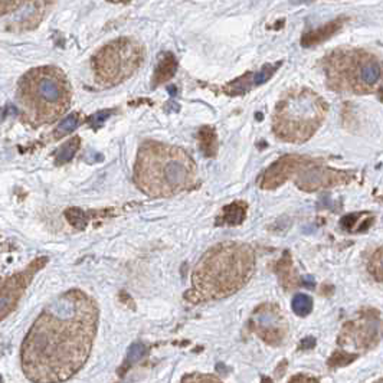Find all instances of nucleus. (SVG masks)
I'll return each instance as SVG.
<instances>
[{
  "label": "nucleus",
  "instance_id": "obj_5",
  "mask_svg": "<svg viewBox=\"0 0 383 383\" xmlns=\"http://www.w3.org/2000/svg\"><path fill=\"white\" fill-rule=\"evenodd\" d=\"M327 114L326 101L308 88L288 91L276 104L272 131L283 142L301 145L315 135Z\"/></svg>",
  "mask_w": 383,
  "mask_h": 383
},
{
  "label": "nucleus",
  "instance_id": "obj_13",
  "mask_svg": "<svg viewBox=\"0 0 383 383\" xmlns=\"http://www.w3.org/2000/svg\"><path fill=\"white\" fill-rule=\"evenodd\" d=\"M347 19L346 18H337L336 20H332L329 23H326L324 26H320L315 30H310L307 33L303 35L301 38V45L304 48H311V47H317L320 44H323L324 41L330 39L333 35H336L344 25Z\"/></svg>",
  "mask_w": 383,
  "mask_h": 383
},
{
  "label": "nucleus",
  "instance_id": "obj_29",
  "mask_svg": "<svg viewBox=\"0 0 383 383\" xmlns=\"http://www.w3.org/2000/svg\"><path fill=\"white\" fill-rule=\"evenodd\" d=\"M380 99L383 101V90H382V92H380Z\"/></svg>",
  "mask_w": 383,
  "mask_h": 383
},
{
  "label": "nucleus",
  "instance_id": "obj_15",
  "mask_svg": "<svg viewBox=\"0 0 383 383\" xmlns=\"http://www.w3.org/2000/svg\"><path fill=\"white\" fill-rule=\"evenodd\" d=\"M247 211H248V205L245 202L235 200L226 207H224L219 222L221 225H229V226L241 225L247 218Z\"/></svg>",
  "mask_w": 383,
  "mask_h": 383
},
{
  "label": "nucleus",
  "instance_id": "obj_20",
  "mask_svg": "<svg viewBox=\"0 0 383 383\" xmlns=\"http://www.w3.org/2000/svg\"><path fill=\"white\" fill-rule=\"evenodd\" d=\"M78 123H80V116L78 114H69L55 130V134L54 137L55 138H62L63 135H66L68 133L74 131L77 127H78Z\"/></svg>",
  "mask_w": 383,
  "mask_h": 383
},
{
  "label": "nucleus",
  "instance_id": "obj_19",
  "mask_svg": "<svg viewBox=\"0 0 383 383\" xmlns=\"http://www.w3.org/2000/svg\"><path fill=\"white\" fill-rule=\"evenodd\" d=\"M276 272L280 274L281 283L286 286V288H293L294 287V271L291 269V261L287 258V254L284 260L278 264Z\"/></svg>",
  "mask_w": 383,
  "mask_h": 383
},
{
  "label": "nucleus",
  "instance_id": "obj_27",
  "mask_svg": "<svg viewBox=\"0 0 383 383\" xmlns=\"http://www.w3.org/2000/svg\"><path fill=\"white\" fill-rule=\"evenodd\" d=\"M317 379H312V377H304V376H296L291 379V382H316Z\"/></svg>",
  "mask_w": 383,
  "mask_h": 383
},
{
  "label": "nucleus",
  "instance_id": "obj_9",
  "mask_svg": "<svg viewBox=\"0 0 383 383\" xmlns=\"http://www.w3.org/2000/svg\"><path fill=\"white\" fill-rule=\"evenodd\" d=\"M56 0H2L4 29L13 33L37 29Z\"/></svg>",
  "mask_w": 383,
  "mask_h": 383
},
{
  "label": "nucleus",
  "instance_id": "obj_25",
  "mask_svg": "<svg viewBox=\"0 0 383 383\" xmlns=\"http://www.w3.org/2000/svg\"><path fill=\"white\" fill-rule=\"evenodd\" d=\"M183 382H218L219 379L218 377H214V376H199V373H195L192 376H185L182 379Z\"/></svg>",
  "mask_w": 383,
  "mask_h": 383
},
{
  "label": "nucleus",
  "instance_id": "obj_22",
  "mask_svg": "<svg viewBox=\"0 0 383 383\" xmlns=\"http://www.w3.org/2000/svg\"><path fill=\"white\" fill-rule=\"evenodd\" d=\"M369 271L377 281H383V248L377 250L369 262Z\"/></svg>",
  "mask_w": 383,
  "mask_h": 383
},
{
  "label": "nucleus",
  "instance_id": "obj_3",
  "mask_svg": "<svg viewBox=\"0 0 383 383\" xmlns=\"http://www.w3.org/2000/svg\"><path fill=\"white\" fill-rule=\"evenodd\" d=\"M196 178L195 160L181 147L150 140L137 152L134 183L147 196H175L192 189Z\"/></svg>",
  "mask_w": 383,
  "mask_h": 383
},
{
  "label": "nucleus",
  "instance_id": "obj_24",
  "mask_svg": "<svg viewBox=\"0 0 383 383\" xmlns=\"http://www.w3.org/2000/svg\"><path fill=\"white\" fill-rule=\"evenodd\" d=\"M113 114V111L111 110H107V111H99V113H97L95 116H92L91 118H90V124L97 130L104 121H106L110 116Z\"/></svg>",
  "mask_w": 383,
  "mask_h": 383
},
{
  "label": "nucleus",
  "instance_id": "obj_14",
  "mask_svg": "<svg viewBox=\"0 0 383 383\" xmlns=\"http://www.w3.org/2000/svg\"><path fill=\"white\" fill-rule=\"evenodd\" d=\"M178 69V61L175 58V55L170 52H164L162 54L159 63L154 69V75H153V87H157L160 84L167 83L169 80L173 78V75L176 74Z\"/></svg>",
  "mask_w": 383,
  "mask_h": 383
},
{
  "label": "nucleus",
  "instance_id": "obj_11",
  "mask_svg": "<svg viewBox=\"0 0 383 383\" xmlns=\"http://www.w3.org/2000/svg\"><path fill=\"white\" fill-rule=\"evenodd\" d=\"M382 336V326L376 316H362L344 324L339 337V344L346 349L370 351L377 344Z\"/></svg>",
  "mask_w": 383,
  "mask_h": 383
},
{
  "label": "nucleus",
  "instance_id": "obj_1",
  "mask_svg": "<svg viewBox=\"0 0 383 383\" xmlns=\"http://www.w3.org/2000/svg\"><path fill=\"white\" fill-rule=\"evenodd\" d=\"M97 303L81 290L51 301L28 332L20 365L30 382H63L87 363L98 330Z\"/></svg>",
  "mask_w": 383,
  "mask_h": 383
},
{
  "label": "nucleus",
  "instance_id": "obj_12",
  "mask_svg": "<svg viewBox=\"0 0 383 383\" xmlns=\"http://www.w3.org/2000/svg\"><path fill=\"white\" fill-rule=\"evenodd\" d=\"M48 260L41 257L30 262L23 271L11 275L2 283V298H0V310H2V319H6L11 312L19 304L20 297L25 290L29 287L30 281L44 265H47Z\"/></svg>",
  "mask_w": 383,
  "mask_h": 383
},
{
  "label": "nucleus",
  "instance_id": "obj_6",
  "mask_svg": "<svg viewBox=\"0 0 383 383\" xmlns=\"http://www.w3.org/2000/svg\"><path fill=\"white\" fill-rule=\"evenodd\" d=\"M327 87L340 94H370L382 81L380 59L358 48H340L323 59Z\"/></svg>",
  "mask_w": 383,
  "mask_h": 383
},
{
  "label": "nucleus",
  "instance_id": "obj_2",
  "mask_svg": "<svg viewBox=\"0 0 383 383\" xmlns=\"http://www.w3.org/2000/svg\"><path fill=\"white\" fill-rule=\"evenodd\" d=\"M255 269L254 250L241 242H221L203 254L192 272L190 303L226 298L245 286Z\"/></svg>",
  "mask_w": 383,
  "mask_h": 383
},
{
  "label": "nucleus",
  "instance_id": "obj_26",
  "mask_svg": "<svg viewBox=\"0 0 383 383\" xmlns=\"http://www.w3.org/2000/svg\"><path fill=\"white\" fill-rule=\"evenodd\" d=\"M316 344V340H315V337H305L304 339V341L301 343V349H311V347L312 346H315Z\"/></svg>",
  "mask_w": 383,
  "mask_h": 383
},
{
  "label": "nucleus",
  "instance_id": "obj_17",
  "mask_svg": "<svg viewBox=\"0 0 383 383\" xmlns=\"http://www.w3.org/2000/svg\"><path fill=\"white\" fill-rule=\"evenodd\" d=\"M80 143H81L80 137H74L68 143L62 145L59 150L56 152V164H65L71 160L77 154L80 149Z\"/></svg>",
  "mask_w": 383,
  "mask_h": 383
},
{
  "label": "nucleus",
  "instance_id": "obj_28",
  "mask_svg": "<svg viewBox=\"0 0 383 383\" xmlns=\"http://www.w3.org/2000/svg\"><path fill=\"white\" fill-rule=\"evenodd\" d=\"M109 2H128V0H109Z\"/></svg>",
  "mask_w": 383,
  "mask_h": 383
},
{
  "label": "nucleus",
  "instance_id": "obj_21",
  "mask_svg": "<svg viewBox=\"0 0 383 383\" xmlns=\"http://www.w3.org/2000/svg\"><path fill=\"white\" fill-rule=\"evenodd\" d=\"M65 218L68 219L69 224H71L77 229H84L87 222H88V218H87L85 212L81 211V209H77V207L68 209V211L65 212Z\"/></svg>",
  "mask_w": 383,
  "mask_h": 383
},
{
  "label": "nucleus",
  "instance_id": "obj_23",
  "mask_svg": "<svg viewBox=\"0 0 383 383\" xmlns=\"http://www.w3.org/2000/svg\"><path fill=\"white\" fill-rule=\"evenodd\" d=\"M145 353H146V347L142 343L134 344L130 349V352H128V362L133 363V362L138 360Z\"/></svg>",
  "mask_w": 383,
  "mask_h": 383
},
{
  "label": "nucleus",
  "instance_id": "obj_8",
  "mask_svg": "<svg viewBox=\"0 0 383 383\" xmlns=\"http://www.w3.org/2000/svg\"><path fill=\"white\" fill-rule=\"evenodd\" d=\"M145 61V48L133 38H118L104 45L91 59L94 81L102 88L116 87L133 77Z\"/></svg>",
  "mask_w": 383,
  "mask_h": 383
},
{
  "label": "nucleus",
  "instance_id": "obj_7",
  "mask_svg": "<svg viewBox=\"0 0 383 383\" xmlns=\"http://www.w3.org/2000/svg\"><path fill=\"white\" fill-rule=\"evenodd\" d=\"M291 178L296 179L300 189L308 192L343 185L351 181V176L346 171L333 170L320 160L304 156H284L265 170L261 179V188L272 190Z\"/></svg>",
  "mask_w": 383,
  "mask_h": 383
},
{
  "label": "nucleus",
  "instance_id": "obj_16",
  "mask_svg": "<svg viewBox=\"0 0 383 383\" xmlns=\"http://www.w3.org/2000/svg\"><path fill=\"white\" fill-rule=\"evenodd\" d=\"M200 150L206 157H215L218 153V135L214 127L205 126L199 130L197 134Z\"/></svg>",
  "mask_w": 383,
  "mask_h": 383
},
{
  "label": "nucleus",
  "instance_id": "obj_4",
  "mask_svg": "<svg viewBox=\"0 0 383 383\" xmlns=\"http://www.w3.org/2000/svg\"><path fill=\"white\" fill-rule=\"evenodd\" d=\"M16 98L23 118L33 127H41L68 111L73 90L63 71L48 65L30 69L19 80Z\"/></svg>",
  "mask_w": 383,
  "mask_h": 383
},
{
  "label": "nucleus",
  "instance_id": "obj_18",
  "mask_svg": "<svg viewBox=\"0 0 383 383\" xmlns=\"http://www.w3.org/2000/svg\"><path fill=\"white\" fill-rule=\"evenodd\" d=\"M293 311L300 317H307L312 311V298L307 294H296L291 301Z\"/></svg>",
  "mask_w": 383,
  "mask_h": 383
},
{
  "label": "nucleus",
  "instance_id": "obj_10",
  "mask_svg": "<svg viewBox=\"0 0 383 383\" xmlns=\"http://www.w3.org/2000/svg\"><path fill=\"white\" fill-rule=\"evenodd\" d=\"M251 330L267 344L280 346L288 334V323L280 307L265 303L255 308L251 317Z\"/></svg>",
  "mask_w": 383,
  "mask_h": 383
}]
</instances>
